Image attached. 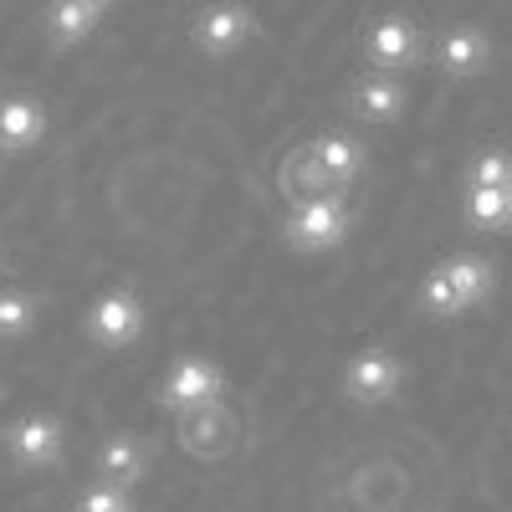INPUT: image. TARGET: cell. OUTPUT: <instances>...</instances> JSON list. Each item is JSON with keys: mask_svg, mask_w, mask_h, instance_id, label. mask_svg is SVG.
<instances>
[{"mask_svg": "<svg viewBox=\"0 0 512 512\" xmlns=\"http://www.w3.org/2000/svg\"><path fill=\"white\" fill-rule=\"evenodd\" d=\"M369 57L379 67H410L415 62V31L405 16H384L374 31H369Z\"/></svg>", "mask_w": 512, "mask_h": 512, "instance_id": "cell-1", "label": "cell"}, {"mask_svg": "<svg viewBox=\"0 0 512 512\" xmlns=\"http://www.w3.org/2000/svg\"><path fill=\"white\" fill-rule=\"evenodd\" d=\"M441 67H446L451 77H472V72H482V67H487V36H482L477 26H456V31H446V41H441Z\"/></svg>", "mask_w": 512, "mask_h": 512, "instance_id": "cell-2", "label": "cell"}, {"mask_svg": "<svg viewBox=\"0 0 512 512\" xmlns=\"http://www.w3.org/2000/svg\"><path fill=\"white\" fill-rule=\"evenodd\" d=\"M246 31H251V16H246L241 6H216V11L200 16L195 41H200V47H210V52H231Z\"/></svg>", "mask_w": 512, "mask_h": 512, "instance_id": "cell-3", "label": "cell"}, {"mask_svg": "<svg viewBox=\"0 0 512 512\" xmlns=\"http://www.w3.org/2000/svg\"><path fill=\"white\" fill-rule=\"evenodd\" d=\"M47 21H52V31H57L62 41H82V36L93 31V11L82 6V0H57Z\"/></svg>", "mask_w": 512, "mask_h": 512, "instance_id": "cell-4", "label": "cell"}, {"mask_svg": "<svg viewBox=\"0 0 512 512\" xmlns=\"http://www.w3.org/2000/svg\"><path fill=\"white\" fill-rule=\"evenodd\" d=\"M359 108H364L369 118H390V113L400 108V82H390V77H369L364 88H359Z\"/></svg>", "mask_w": 512, "mask_h": 512, "instance_id": "cell-5", "label": "cell"}, {"mask_svg": "<svg viewBox=\"0 0 512 512\" xmlns=\"http://www.w3.org/2000/svg\"><path fill=\"white\" fill-rule=\"evenodd\" d=\"M507 180H512V159L507 154H487L477 164V185L482 190H507Z\"/></svg>", "mask_w": 512, "mask_h": 512, "instance_id": "cell-6", "label": "cell"}, {"mask_svg": "<svg viewBox=\"0 0 512 512\" xmlns=\"http://www.w3.org/2000/svg\"><path fill=\"white\" fill-rule=\"evenodd\" d=\"M477 216H482V221H502V216H507V195L477 185Z\"/></svg>", "mask_w": 512, "mask_h": 512, "instance_id": "cell-7", "label": "cell"}, {"mask_svg": "<svg viewBox=\"0 0 512 512\" xmlns=\"http://www.w3.org/2000/svg\"><path fill=\"white\" fill-rule=\"evenodd\" d=\"M82 6H88V11H98V6H108V0H82Z\"/></svg>", "mask_w": 512, "mask_h": 512, "instance_id": "cell-8", "label": "cell"}]
</instances>
